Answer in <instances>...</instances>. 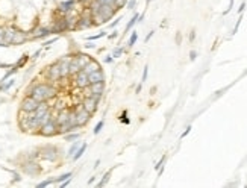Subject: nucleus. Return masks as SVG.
Wrapping results in <instances>:
<instances>
[{"label": "nucleus", "instance_id": "1", "mask_svg": "<svg viewBox=\"0 0 247 188\" xmlns=\"http://www.w3.org/2000/svg\"><path fill=\"white\" fill-rule=\"evenodd\" d=\"M29 96H32L38 102H46V100H49V99H52V97L56 96V88L50 87L47 83H40V85H35V87L30 90Z\"/></svg>", "mask_w": 247, "mask_h": 188}, {"label": "nucleus", "instance_id": "2", "mask_svg": "<svg viewBox=\"0 0 247 188\" xmlns=\"http://www.w3.org/2000/svg\"><path fill=\"white\" fill-rule=\"evenodd\" d=\"M74 114H76V123H77V126H85L88 121H90V112L88 111H85L83 109L82 105H77L74 108Z\"/></svg>", "mask_w": 247, "mask_h": 188}, {"label": "nucleus", "instance_id": "3", "mask_svg": "<svg viewBox=\"0 0 247 188\" xmlns=\"http://www.w3.org/2000/svg\"><path fill=\"white\" fill-rule=\"evenodd\" d=\"M56 128H58V123H56V120H55V118H52L50 121H47L46 125H43V126H41L40 134H41V135H46V137H52V135H55V134L58 132Z\"/></svg>", "mask_w": 247, "mask_h": 188}, {"label": "nucleus", "instance_id": "4", "mask_svg": "<svg viewBox=\"0 0 247 188\" xmlns=\"http://www.w3.org/2000/svg\"><path fill=\"white\" fill-rule=\"evenodd\" d=\"M38 105H40V102H38V100H35L32 96H27L23 102H21V111L32 112V111H35L36 108H38Z\"/></svg>", "mask_w": 247, "mask_h": 188}, {"label": "nucleus", "instance_id": "5", "mask_svg": "<svg viewBox=\"0 0 247 188\" xmlns=\"http://www.w3.org/2000/svg\"><path fill=\"white\" fill-rule=\"evenodd\" d=\"M97 100H96L94 97H91V96H86V99L83 100V103H82V106H83V109L85 111H88L90 114H94L96 112V109H97Z\"/></svg>", "mask_w": 247, "mask_h": 188}, {"label": "nucleus", "instance_id": "6", "mask_svg": "<svg viewBox=\"0 0 247 188\" xmlns=\"http://www.w3.org/2000/svg\"><path fill=\"white\" fill-rule=\"evenodd\" d=\"M70 61L71 58L70 56H65V58H62L59 61V68H61V76L62 78H65V76H70V71H68V67H70Z\"/></svg>", "mask_w": 247, "mask_h": 188}, {"label": "nucleus", "instance_id": "7", "mask_svg": "<svg viewBox=\"0 0 247 188\" xmlns=\"http://www.w3.org/2000/svg\"><path fill=\"white\" fill-rule=\"evenodd\" d=\"M76 85L79 87V88H85V87H88L90 85V81H88V74L85 73V71H79V73H76Z\"/></svg>", "mask_w": 247, "mask_h": 188}, {"label": "nucleus", "instance_id": "8", "mask_svg": "<svg viewBox=\"0 0 247 188\" xmlns=\"http://www.w3.org/2000/svg\"><path fill=\"white\" fill-rule=\"evenodd\" d=\"M88 81H90V83L103 82V81H105V74H103V71L102 70H96V71H93V73L88 74Z\"/></svg>", "mask_w": 247, "mask_h": 188}, {"label": "nucleus", "instance_id": "9", "mask_svg": "<svg viewBox=\"0 0 247 188\" xmlns=\"http://www.w3.org/2000/svg\"><path fill=\"white\" fill-rule=\"evenodd\" d=\"M47 74H49V78H50L52 81H58V79H61L62 76H61V68H59V64H55V65L49 67Z\"/></svg>", "mask_w": 247, "mask_h": 188}, {"label": "nucleus", "instance_id": "10", "mask_svg": "<svg viewBox=\"0 0 247 188\" xmlns=\"http://www.w3.org/2000/svg\"><path fill=\"white\" fill-rule=\"evenodd\" d=\"M71 61H73V62H76V64H77V65H79L81 68H83V67H85V65H86V64H88V62L91 61V58H90L88 55H85V53H81V55L74 56V58L71 59Z\"/></svg>", "mask_w": 247, "mask_h": 188}, {"label": "nucleus", "instance_id": "11", "mask_svg": "<svg viewBox=\"0 0 247 188\" xmlns=\"http://www.w3.org/2000/svg\"><path fill=\"white\" fill-rule=\"evenodd\" d=\"M96 70H100V64H99L97 61H94V59H91L82 68V71H85L86 74H90V73H93V71H96Z\"/></svg>", "mask_w": 247, "mask_h": 188}, {"label": "nucleus", "instance_id": "12", "mask_svg": "<svg viewBox=\"0 0 247 188\" xmlns=\"http://www.w3.org/2000/svg\"><path fill=\"white\" fill-rule=\"evenodd\" d=\"M68 115H70V112H68L67 109H64L62 112H59L58 115L55 117L56 123H58V126H59V125H64V123H67V121H68Z\"/></svg>", "mask_w": 247, "mask_h": 188}, {"label": "nucleus", "instance_id": "13", "mask_svg": "<svg viewBox=\"0 0 247 188\" xmlns=\"http://www.w3.org/2000/svg\"><path fill=\"white\" fill-rule=\"evenodd\" d=\"M26 38H27V36L24 35L23 32H17V31H15L14 38H12V44H21V43H24Z\"/></svg>", "mask_w": 247, "mask_h": 188}, {"label": "nucleus", "instance_id": "14", "mask_svg": "<svg viewBox=\"0 0 247 188\" xmlns=\"http://www.w3.org/2000/svg\"><path fill=\"white\" fill-rule=\"evenodd\" d=\"M73 6H74V0H70V2L61 3V5H59V9H61L62 12H68L70 9H73Z\"/></svg>", "mask_w": 247, "mask_h": 188}, {"label": "nucleus", "instance_id": "15", "mask_svg": "<svg viewBox=\"0 0 247 188\" xmlns=\"http://www.w3.org/2000/svg\"><path fill=\"white\" fill-rule=\"evenodd\" d=\"M14 34H15V31H14V29H8V31H5V46L12 44V38H14Z\"/></svg>", "mask_w": 247, "mask_h": 188}, {"label": "nucleus", "instance_id": "16", "mask_svg": "<svg viewBox=\"0 0 247 188\" xmlns=\"http://www.w3.org/2000/svg\"><path fill=\"white\" fill-rule=\"evenodd\" d=\"M85 150H86V144H85V143H82V146H79V149H77V150H76V153L73 155V159H74V161H77V159H79V158L83 155V152H85Z\"/></svg>", "mask_w": 247, "mask_h": 188}, {"label": "nucleus", "instance_id": "17", "mask_svg": "<svg viewBox=\"0 0 247 188\" xmlns=\"http://www.w3.org/2000/svg\"><path fill=\"white\" fill-rule=\"evenodd\" d=\"M50 34V31L49 29H44V27H41V29H36L35 34H32V38H40V36H46Z\"/></svg>", "mask_w": 247, "mask_h": 188}, {"label": "nucleus", "instance_id": "18", "mask_svg": "<svg viewBox=\"0 0 247 188\" xmlns=\"http://www.w3.org/2000/svg\"><path fill=\"white\" fill-rule=\"evenodd\" d=\"M138 18H140V15H138V14H135V15L132 17V20H130L129 23H128V26H126V31H128V32H129L130 29L135 26V23H138Z\"/></svg>", "mask_w": 247, "mask_h": 188}, {"label": "nucleus", "instance_id": "19", "mask_svg": "<svg viewBox=\"0 0 247 188\" xmlns=\"http://www.w3.org/2000/svg\"><path fill=\"white\" fill-rule=\"evenodd\" d=\"M121 55H123V47H118V49H115V50L112 52V55H111V56L117 59V58H120Z\"/></svg>", "mask_w": 247, "mask_h": 188}, {"label": "nucleus", "instance_id": "20", "mask_svg": "<svg viewBox=\"0 0 247 188\" xmlns=\"http://www.w3.org/2000/svg\"><path fill=\"white\" fill-rule=\"evenodd\" d=\"M137 40H138V34L137 32H132V35L129 38V47H132L135 43H137Z\"/></svg>", "mask_w": 247, "mask_h": 188}, {"label": "nucleus", "instance_id": "21", "mask_svg": "<svg viewBox=\"0 0 247 188\" xmlns=\"http://www.w3.org/2000/svg\"><path fill=\"white\" fill-rule=\"evenodd\" d=\"M79 146H81V143H74V144L70 147V150H68V155H70V156H73V155L76 153V150L79 149Z\"/></svg>", "mask_w": 247, "mask_h": 188}, {"label": "nucleus", "instance_id": "22", "mask_svg": "<svg viewBox=\"0 0 247 188\" xmlns=\"http://www.w3.org/2000/svg\"><path fill=\"white\" fill-rule=\"evenodd\" d=\"M126 3H128V0H115V2H114V6H115L117 9H120V8H123Z\"/></svg>", "mask_w": 247, "mask_h": 188}, {"label": "nucleus", "instance_id": "23", "mask_svg": "<svg viewBox=\"0 0 247 188\" xmlns=\"http://www.w3.org/2000/svg\"><path fill=\"white\" fill-rule=\"evenodd\" d=\"M103 125H105V121L102 120V121H99L97 125H96V128H94V134L97 135V134H100V130H102V128H103Z\"/></svg>", "mask_w": 247, "mask_h": 188}, {"label": "nucleus", "instance_id": "24", "mask_svg": "<svg viewBox=\"0 0 247 188\" xmlns=\"http://www.w3.org/2000/svg\"><path fill=\"white\" fill-rule=\"evenodd\" d=\"M165 159H167V158H165V156H162V158H161V159H159V162H158V164L155 165V170H161V168H162V167H164V162H165Z\"/></svg>", "mask_w": 247, "mask_h": 188}, {"label": "nucleus", "instance_id": "25", "mask_svg": "<svg viewBox=\"0 0 247 188\" xmlns=\"http://www.w3.org/2000/svg\"><path fill=\"white\" fill-rule=\"evenodd\" d=\"M109 175H111V170H109V172H108V173L105 175V177H103V179H102V181L99 182V187H103L106 182H108V177H109Z\"/></svg>", "mask_w": 247, "mask_h": 188}, {"label": "nucleus", "instance_id": "26", "mask_svg": "<svg viewBox=\"0 0 247 188\" xmlns=\"http://www.w3.org/2000/svg\"><path fill=\"white\" fill-rule=\"evenodd\" d=\"M68 177H71V173H65V175H62V176L56 177V182H62V181H67Z\"/></svg>", "mask_w": 247, "mask_h": 188}, {"label": "nucleus", "instance_id": "27", "mask_svg": "<svg viewBox=\"0 0 247 188\" xmlns=\"http://www.w3.org/2000/svg\"><path fill=\"white\" fill-rule=\"evenodd\" d=\"M0 46H5V29L0 27Z\"/></svg>", "mask_w": 247, "mask_h": 188}, {"label": "nucleus", "instance_id": "28", "mask_svg": "<svg viewBox=\"0 0 247 188\" xmlns=\"http://www.w3.org/2000/svg\"><path fill=\"white\" fill-rule=\"evenodd\" d=\"M77 138H79V134H71V135H67V137H65L67 141H74V140H77Z\"/></svg>", "mask_w": 247, "mask_h": 188}, {"label": "nucleus", "instance_id": "29", "mask_svg": "<svg viewBox=\"0 0 247 188\" xmlns=\"http://www.w3.org/2000/svg\"><path fill=\"white\" fill-rule=\"evenodd\" d=\"M53 182V179H47V181H44V182H41V184H38V187L43 188V187H47L49 184H52Z\"/></svg>", "mask_w": 247, "mask_h": 188}, {"label": "nucleus", "instance_id": "30", "mask_svg": "<svg viewBox=\"0 0 247 188\" xmlns=\"http://www.w3.org/2000/svg\"><path fill=\"white\" fill-rule=\"evenodd\" d=\"M105 34L106 32H100L99 35H93V36H88V40L90 41H93V40H97V38H102V36H105Z\"/></svg>", "mask_w": 247, "mask_h": 188}, {"label": "nucleus", "instance_id": "31", "mask_svg": "<svg viewBox=\"0 0 247 188\" xmlns=\"http://www.w3.org/2000/svg\"><path fill=\"white\" fill-rule=\"evenodd\" d=\"M12 83H14V81H12V79H11L9 82H6V83H5V85H3V87H2V91H6V90H8V88H9V87H11V85H12Z\"/></svg>", "mask_w": 247, "mask_h": 188}, {"label": "nucleus", "instance_id": "32", "mask_svg": "<svg viewBox=\"0 0 247 188\" xmlns=\"http://www.w3.org/2000/svg\"><path fill=\"white\" fill-rule=\"evenodd\" d=\"M135 5H137V0H129V2H128V8H129V9H133Z\"/></svg>", "mask_w": 247, "mask_h": 188}, {"label": "nucleus", "instance_id": "33", "mask_svg": "<svg viewBox=\"0 0 247 188\" xmlns=\"http://www.w3.org/2000/svg\"><path fill=\"white\" fill-rule=\"evenodd\" d=\"M147 74H149V67H144V73H142V81L141 82H144V81L147 79Z\"/></svg>", "mask_w": 247, "mask_h": 188}, {"label": "nucleus", "instance_id": "34", "mask_svg": "<svg viewBox=\"0 0 247 188\" xmlns=\"http://www.w3.org/2000/svg\"><path fill=\"white\" fill-rule=\"evenodd\" d=\"M189 132H191V126H188V128H187V129H185V132H184V134H182V135H180V138H185V137H187V135H188Z\"/></svg>", "mask_w": 247, "mask_h": 188}, {"label": "nucleus", "instance_id": "35", "mask_svg": "<svg viewBox=\"0 0 247 188\" xmlns=\"http://www.w3.org/2000/svg\"><path fill=\"white\" fill-rule=\"evenodd\" d=\"M196 58H197V52H194V50H193V52H189V59H191V61H194Z\"/></svg>", "mask_w": 247, "mask_h": 188}, {"label": "nucleus", "instance_id": "36", "mask_svg": "<svg viewBox=\"0 0 247 188\" xmlns=\"http://www.w3.org/2000/svg\"><path fill=\"white\" fill-rule=\"evenodd\" d=\"M120 20H121V17H118L117 20H115V21H112V23L109 24V27H115V26H117V24L120 23Z\"/></svg>", "mask_w": 247, "mask_h": 188}, {"label": "nucleus", "instance_id": "37", "mask_svg": "<svg viewBox=\"0 0 247 188\" xmlns=\"http://www.w3.org/2000/svg\"><path fill=\"white\" fill-rule=\"evenodd\" d=\"M241 20H243V18H238V21H236V24H235V29H234V34H235L236 31H238V27H240V23H241Z\"/></svg>", "mask_w": 247, "mask_h": 188}, {"label": "nucleus", "instance_id": "38", "mask_svg": "<svg viewBox=\"0 0 247 188\" xmlns=\"http://www.w3.org/2000/svg\"><path fill=\"white\" fill-rule=\"evenodd\" d=\"M232 6H234V0H231V2H229V8L226 9V12H224V14H227V12L231 11V8H232Z\"/></svg>", "mask_w": 247, "mask_h": 188}, {"label": "nucleus", "instance_id": "39", "mask_svg": "<svg viewBox=\"0 0 247 188\" xmlns=\"http://www.w3.org/2000/svg\"><path fill=\"white\" fill-rule=\"evenodd\" d=\"M194 38H196V32H194V31H193V32H191V34H189V41H193V40H194Z\"/></svg>", "mask_w": 247, "mask_h": 188}, {"label": "nucleus", "instance_id": "40", "mask_svg": "<svg viewBox=\"0 0 247 188\" xmlns=\"http://www.w3.org/2000/svg\"><path fill=\"white\" fill-rule=\"evenodd\" d=\"M153 34H155L153 31H152V32H149V35L146 36V41H149V40H150V38H152V36H153Z\"/></svg>", "mask_w": 247, "mask_h": 188}, {"label": "nucleus", "instance_id": "41", "mask_svg": "<svg viewBox=\"0 0 247 188\" xmlns=\"http://www.w3.org/2000/svg\"><path fill=\"white\" fill-rule=\"evenodd\" d=\"M244 8H246V3H241V6H240V9H238V11L243 12V11H244Z\"/></svg>", "mask_w": 247, "mask_h": 188}, {"label": "nucleus", "instance_id": "42", "mask_svg": "<svg viewBox=\"0 0 247 188\" xmlns=\"http://www.w3.org/2000/svg\"><path fill=\"white\" fill-rule=\"evenodd\" d=\"M176 43H177V44L180 43V34H177V35H176Z\"/></svg>", "mask_w": 247, "mask_h": 188}, {"label": "nucleus", "instance_id": "43", "mask_svg": "<svg viewBox=\"0 0 247 188\" xmlns=\"http://www.w3.org/2000/svg\"><path fill=\"white\" fill-rule=\"evenodd\" d=\"M68 184H70V177H68V179H67V182H64V184H62V187H67V185H68Z\"/></svg>", "mask_w": 247, "mask_h": 188}]
</instances>
